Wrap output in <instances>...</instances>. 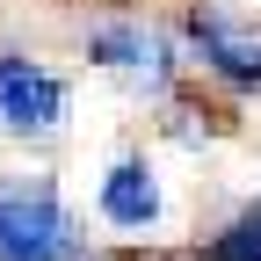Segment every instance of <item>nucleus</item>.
Masks as SVG:
<instances>
[{"instance_id":"2","label":"nucleus","mask_w":261,"mask_h":261,"mask_svg":"<svg viewBox=\"0 0 261 261\" xmlns=\"http://www.w3.org/2000/svg\"><path fill=\"white\" fill-rule=\"evenodd\" d=\"M87 58L102 65L116 87L145 94V102H160V94L174 87V44L160 37V29H145V22H102V29H87Z\"/></svg>"},{"instance_id":"1","label":"nucleus","mask_w":261,"mask_h":261,"mask_svg":"<svg viewBox=\"0 0 261 261\" xmlns=\"http://www.w3.org/2000/svg\"><path fill=\"white\" fill-rule=\"evenodd\" d=\"M73 218L51 181H8L0 189V261H73Z\"/></svg>"},{"instance_id":"4","label":"nucleus","mask_w":261,"mask_h":261,"mask_svg":"<svg viewBox=\"0 0 261 261\" xmlns=\"http://www.w3.org/2000/svg\"><path fill=\"white\" fill-rule=\"evenodd\" d=\"M65 123V80L37 58H0V130L15 138H58Z\"/></svg>"},{"instance_id":"5","label":"nucleus","mask_w":261,"mask_h":261,"mask_svg":"<svg viewBox=\"0 0 261 261\" xmlns=\"http://www.w3.org/2000/svg\"><path fill=\"white\" fill-rule=\"evenodd\" d=\"M160 174L145 167V160H116L109 181H102V218L123 225V232H145V225H160Z\"/></svg>"},{"instance_id":"3","label":"nucleus","mask_w":261,"mask_h":261,"mask_svg":"<svg viewBox=\"0 0 261 261\" xmlns=\"http://www.w3.org/2000/svg\"><path fill=\"white\" fill-rule=\"evenodd\" d=\"M189 37H196L203 65L225 87H261V22L232 15L225 0H196L189 8Z\"/></svg>"},{"instance_id":"6","label":"nucleus","mask_w":261,"mask_h":261,"mask_svg":"<svg viewBox=\"0 0 261 261\" xmlns=\"http://www.w3.org/2000/svg\"><path fill=\"white\" fill-rule=\"evenodd\" d=\"M211 261H261V203H247V211L211 240Z\"/></svg>"},{"instance_id":"7","label":"nucleus","mask_w":261,"mask_h":261,"mask_svg":"<svg viewBox=\"0 0 261 261\" xmlns=\"http://www.w3.org/2000/svg\"><path fill=\"white\" fill-rule=\"evenodd\" d=\"M102 261H130V254H102Z\"/></svg>"}]
</instances>
